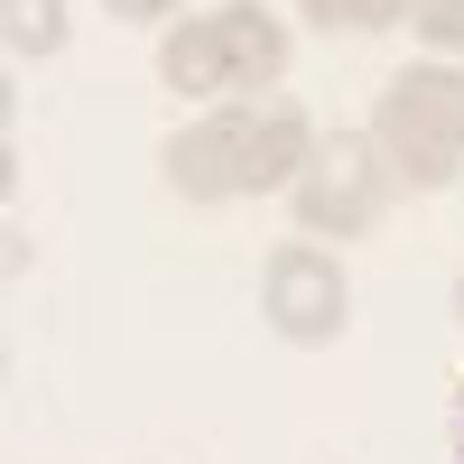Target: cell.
Instances as JSON below:
<instances>
[{"instance_id": "ba28073f", "label": "cell", "mask_w": 464, "mask_h": 464, "mask_svg": "<svg viewBox=\"0 0 464 464\" xmlns=\"http://www.w3.org/2000/svg\"><path fill=\"white\" fill-rule=\"evenodd\" d=\"M316 28H409L418 0H297Z\"/></svg>"}, {"instance_id": "8992f818", "label": "cell", "mask_w": 464, "mask_h": 464, "mask_svg": "<svg viewBox=\"0 0 464 464\" xmlns=\"http://www.w3.org/2000/svg\"><path fill=\"white\" fill-rule=\"evenodd\" d=\"M214 28H223V47H232V84H242V93H279V74H288V28L269 19L260 0H223Z\"/></svg>"}, {"instance_id": "3957f363", "label": "cell", "mask_w": 464, "mask_h": 464, "mask_svg": "<svg viewBox=\"0 0 464 464\" xmlns=\"http://www.w3.org/2000/svg\"><path fill=\"white\" fill-rule=\"evenodd\" d=\"M391 196H400V177L381 159V140L372 130H325L316 159H306L297 186H288V214H297L306 242H353V232H381Z\"/></svg>"}, {"instance_id": "5b68a950", "label": "cell", "mask_w": 464, "mask_h": 464, "mask_svg": "<svg viewBox=\"0 0 464 464\" xmlns=\"http://www.w3.org/2000/svg\"><path fill=\"white\" fill-rule=\"evenodd\" d=\"M159 84L177 93V102H242V84H232V47H223V28H214V10H196V19H177L168 37H159Z\"/></svg>"}, {"instance_id": "277c9868", "label": "cell", "mask_w": 464, "mask_h": 464, "mask_svg": "<svg viewBox=\"0 0 464 464\" xmlns=\"http://www.w3.org/2000/svg\"><path fill=\"white\" fill-rule=\"evenodd\" d=\"M260 316L279 343H334L343 325H353V279H343L334 242H279L260 260Z\"/></svg>"}, {"instance_id": "7a4b0ae2", "label": "cell", "mask_w": 464, "mask_h": 464, "mask_svg": "<svg viewBox=\"0 0 464 464\" xmlns=\"http://www.w3.org/2000/svg\"><path fill=\"white\" fill-rule=\"evenodd\" d=\"M372 140H381V159H391V177L409 196L455 186L464 177V65H446V56L400 65L372 102Z\"/></svg>"}, {"instance_id": "6da1fadb", "label": "cell", "mask_w": 464, "mask_h": 464, "mask_svg": "<svg viewBox=\"0 0 464 464\" xmlns=\"http://www.w3.org/2000/svg\"><path fill=\"white\" fill-rule=\"evenodd\" d=\"M159 159H168V186L186 205L279 196V186H297V168L316 159V121H306V102H288V93H242V102H214L205 121H186Z\"/></svg>"}, {"instance_id": "52a82bcc", "label": "cell", "mask_w": 464, "mask_h": 464, "mask_svg": "<svg viewBox=\"0 0 464 464\" xmlns=\"http://www.w3.org/2000/svg\"><path fill=\"white\" fill-rule=\"evenodd\" d=\"M0 37H10L19 65L65 56V0H0Z\"/></svg>"}, {"instance_id": "8fae6325", "label": "cell", "mask_w": 464, "mask_h": 464, "mask_svg": "<svg viewBox=\"0 0 464 464\" xmlns=\"http://www.w3.org/2000/svg\"><path fill=\"white\" fill-rule=\"evenodd\" d=\"M455 316H464V279H455Z\"/></svg>"}, {"instance_id": "9c48e42d", "label": "cell", "mask_w": 464, "mask_h": 464, "mask_svg": "<svg viewBox=\"0 0 464 464\" xmlns=\"http://www.w3.org/2000/svg\"><path fill=\"white\" fill-rule=\"evenodd\" d=\"M418 37H428V56H464V0H418V19H409Z\"/></svg>"}, {"instance_id": "30bf717a", "label": "cell", "mask_w": 464, "mask_h": 464, "mask_svg": "<svg viewBox=\"0 0 464 464\" xmlns=\"http://www.w3.org/2000/svg\"><path fill=\"white\" fill-rule=\"evenodd\" d=\"M102 10H111V19H140V28H149V19H168L177 0H102Z\"/></svg>"}]
</instances>
